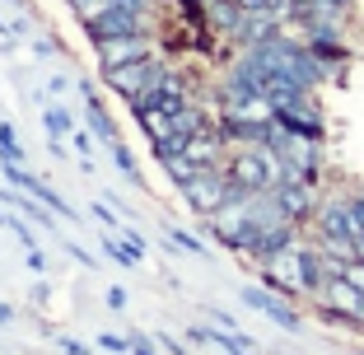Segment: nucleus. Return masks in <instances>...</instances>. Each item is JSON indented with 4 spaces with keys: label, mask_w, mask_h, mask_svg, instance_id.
I'll return each mask as SVG.
<instances>
[{
    "label": "nucleus",
    "mask_w": 364,
    "mask_h": 355,
    "mask_svg": "<svg viewBox=\"0 0 364 355\" xmlns=\"http://www.w3.org/2000/svg\"><path fill=\"white\" fill-rule=\"evenodd\" d=\"M107 150H112V164H117V173H127V178H136V154H131L127 145H122V140H112Z\"/></svg>",
    "instance_id": "9"
},
{
    "label": "nucleus",
    "mask_w": 364,
    "mask_h": 355,
    "mask_svg": "<svg viewBox=\"0 0 364 355\" xmlns=\"http://www.w3.org/2000/svg\"><path fill=\"white\" fill-rule=\"evenodd\" d=\"M243 304L247 309H257V313H267L276 327H285V332H299L304 327V318L294 313V304L285 300V295H276L271 285H243Z\"/></svg>",
    "instance_id": "4"
},
{
    "label": "nucleus",
    "mask_w": 364,
    "mask_h": 355,
    "mask_svg": "<svg viewBox=\"0 0 364 355\" xmlns=\"http://www.w3.org/2000/svg\"><path fill=\"white\" fill-rule=\"evenodd\" d=\"M164 70H168V65L159 61V52H154V56H140V61L107 65V70H103V85L112 89L117 98H127V103H131V98H136V94H145V89H150L154 80L164 75Z\"/></svg>",
    "instance_id": "2"
},
{
    "label": "nucleus",
    "mask_w": 364,
    "mask_h": 355,
    "mask_svg": "<svg viewBox=\"0 0 364 355\" xmlns=\"http://www.w3.org/2000/svg\"><path fill=\"white\" fill-rule=\"evenodd\" d=\"M65 89H70V80H65V75H52V80H47V94H65Z\"/></svg>",
    "instance_id": "17"
},
{
    "label": "nucleus",
    "mask_w": 364,
    "mask_h": 355,
    "mask_svg": "<svg viewBox=\"0 0 364 355\" xmlns=\"http://www.w3.org/2000/svg\"><path fill=\"white\" fill-rule=\"evenodd\" d=\"M107 309H127V290H122V285H112V290H107Z\"/></svg>",
    "instance_id": "15"
},
{
    "label": "nucleus",
    "mask_w": 364,
    "mask_h": 355,
    "mask_svg": "<svg viewBox=\"0 0 364 355\" xmlns=\"http://www.w3.org/2000/svg\"><path fill=\"white\" fill-rule=\"evenodd\" d=\"M131 355H159V351H154V337L131 332Z\"/></svg>",
    "instance_id": "13"
},
{
    "label": "nucleus",
    "mask_w": 364,
    "mask_h": 355,
    "mask_svg": "<svg viewBox=\"0 0 364 355\" xmlns=\"http://www.w3.org/2000/svg\"><path fill=\"white\" fill-rule=\"evenodd\" d=\"M61 351H65V355H94L85 341H75V337H65V341H61Z\"/></svg>",
    "instance_id": "16"
},
{
    "label": "nucleus",
    "mask_w": 364,
    "mask_h": 355,
    "mask_svg": "<svg viewBox=\"0 0 364 355\" xmlns=\"http://www.w3.org/2000/svg\"><path fill=\"white\" fill-rule=\"evenodd\" d=\"M98 346H103V351H112V355H127V351H131V337H112V332H103V337H98Z\"/></svg>",
    "instance_id": "12"
},
{
    "label": "nucleus",
    "mask_w": 364,
    "mask_h": 355,
    "mask_svg": "<svg viewBox=\"0 0 364 355\" xmlns=\"http://www.w3.org/2000/svg\"><path fill=\"white\" fill-rule=\"evenodd\" d=\"M164 173H168V178H173L178 187H187V183L196 178V173H201V164H196L192 154H173V159H164Z\"/></svg>",
    "instance_id": "8"
},
{
    "label": "nucleus",
    "mask_w": 364,
    "mask_h": 355,
    "mask_svg": "<svg viewBox=\"0 0 364 355\" xmlns=\"http://www.w3.org/2000/svg\"><path fill=\"white\" fill-rule=\"evenodd\" d=\"M28 267H33V271H47V258L38 253V248H28Z\"/></svg>",
    "instance_id": "19"
},
{
    "label": "nucleus",
    "mask_w": 364,
    "mask_h": 355,
    "mask_svg": "<svg viewBox=\"0 0 364 355\" xmlns=\"http://www.w3.org/2000/svg\"><path fill=\"white\" fill-rule=\"evenodd\" d=\"M122 238H127V243H131V248H136V253H145V238H140V234H136V229H122Z\"/></svg>",
    "instance_id": "18"
},
{
    "label": "nucleus",
    "mask_w": 364,
    "mask_h": 355,
    "mask_svg": "<svg viewBox=\"0 0 364 355\" xmlns=\"http://www.w3.org/2000/svg\"><path fill=\"white\" fill-rule=\"evenodd\" d=\"M178 192H182V201H187V211H192V216L210 220L215 211L234 196V178H229V169H201L192 183L178 187Z\"/></svg>",
    "instance_id": "1"
},
{
    "label": "nucleus",
    "mask_w": 364,
    "mask_h": 355,
    "mask_svg": "<svg viewBox=\"0 0 364 355\" xmlns=\"http://www.w3.org/2000/svg\"><path fill=\"white\" fill-rule=\"evenodd\" d=\"M276 117H280V127L294 131V136H313V140H322V108H318V98H313V94L294 98V103H280Z\"/></svg>",
    "instance_id": "6"
},
{
    "label": "nucleus",
    "mask_w": 364,
    "mask_h": 355,
    "mask_svg": "<svg viewBox=\"0 0 364 355\" xmlns=\"http://www.w3.org/2000/svg\"><path fill=\"white\" fill-rule=\"evenodd\" d=\"M94 52H98V70H107V65H122V61H140V56H154V52H159V43H154L150 33H122V38H98Z\"/></svg>",
    "instance_id": "3"
},
{
    "label": "nucleus",
    "mask_w": 364,
    "mask_h": 355,
    "mask_svg": "<svg viewBox=\"0 0 364 355\" xmlns=\"http://www.w3.org/2000/svg\"><path fill=\"white\" fill-rule=\"evenodd\" d=\"M14 5H23V0H14Z\"/></svg>",
    "instance_id": "21"
},
{
    "label": "nucleus",
    "mask_w": 364,
    "mask_h": 355,
    "mask_svg": "<svg viewBox=\"0 0 364 355\" xmlns=\"http://www.w3.org/2000/svg\"><path fill=\"white\" fill-rule=\"evenodd\" d=\"M43 131H47V140H65L70 131H75V117H70L61 103H47L43 108Z\"/></svg>",
    "instance_id": "7"
},
{
    "label": "nucleus",
    "mask_w": 364,
    "mask_h": 355,
    "mask_svg": "<svg viewBox=\"0 0 364 355\" xmlns=\"http://www.w3.org/2000/svg\"><path fill=\"white\" fill-rule=\"evenodd\" d=\"M70 145H75V154L80 159H94V131H70ZM89 169H94V164H89Z\"/></svg>",
    "instance_id": "10"
},
{
    "label": "nucleus",
    "mask_w": 364,
    "mask_h": 355,
    "mask_svg": "<svg viewBox=\"0 0 364 355\" xmlns=\"http://www.w3.org/2000/svg\"><path fill=\"white\" fill-rule=\"evenodd\" d=\"M350 220H355V234H364V192H350Z\"/></svg>",
    "instance_id": "14"
},
{
    "label": "nucleus",
    "mask_w": 364,
    "mask_h": 355,
    "mask_svg": "<svg viewBox=\"0 0 364 355\" xmlns=\"http://www.w3.org/2000/svg\"><path fill=\"white\" fill-rule=\"evenodd\" d=\"M360 355H364V351H360Z\"/></svg>",
    "instance_id": "22"
},
{
    "label": "nucleus",
    "mask_w": 364,
    "mask_h": 355,
    "mask_svg": "<svg viewBox=\"0 0 364 355\" xmlns=\"http://www.w3.org/2000/svg\"><path fill=\"white\" fill-rule=\"evenodd\" d=\"M173 248H182V253H196V258H201V253H205V243H201V238H196V234H187V229H173Z\"/></svg>",
    "instance_id": "11"
},
{
    "label": "nucleus",
    "mask_w": 364,
    "mask_h": 355,
    "mask_svg": "<svg viewBox=\"0 0 364 355\" xmlns=\"http://www.w3.org/2000/svg\"><path fill=\"white\" fill-rule=\"evenodd\" d=\"M276 192V201H280V211H285L294 225H309L313 220V211H318V201H322V192H318V183H280V187H271Z\"/></svg>",
    "instance_id": "5"
},
{
    "label": "nucleus",
    "mask_w": 364,
    "mask_h": 355,
    "mask_svg": "<svg viewBox=\"0 0 364 355\" xmlns=\"http://www.w3.org/2000/svg\"><path fill=\"white\" fill-rule=\"evenodd\" d=\"M10 318H14V309H10V304H0V323H10Z\"/></svg>",
    "instance_id": "20"
}]
</instances>
